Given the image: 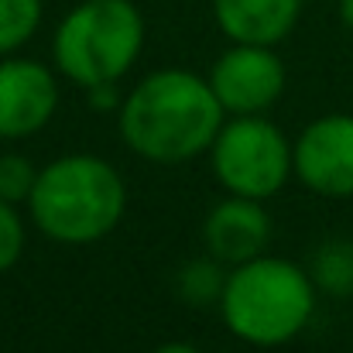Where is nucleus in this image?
Returning a JSON list of instances; mask_svg holds the SVG:
<instances>
[{"instance_id": "9b49d317", "label": "nucleus", "mask_w": 353, "mask_h": 353, "mask_svg": "<svg viewBox=\"0 0 353 353\" xmlns=\"http://www.w3.org/2000/svg\"><path fill=\"white\" fill-rule=\"evenodd\" d=\"M41 0H0V59L17 52L41 24Z\"/></svg>"}, {"instance_id": "7ed1b4c3", "label": "nucleus", "mask_w": 353, "mask_h": 353, "mask_svg": "<svg viewBox=\"0 0 353 353\" xmlns=\"http://www.w3.org/2000/svg\"><path fill=\"white\" fill-rule=\"evenodd\" d=\"M220 312L227 330L250 347L295 340L316 312V281L288 257H254L230 268Z\"/></svg>"}, {"instance_id": "f03ea898", "label": "nucleus", "mask_w": 353, "mask_h": 353, "mask_svg": "<svg viewBox=\"0 0 353 353\" xmlns=\"http://www.w3.org/2000/svg\"><path fill=\"white\" fill-rule=\"evenodd\" d=\"M31 220L55 243L83 247L117 230L127 210L120 172L97 154H65L38 172L28 196Z\"/></svg>"}, {"instance_id": "2eb2a0df", "label": "nucleus", "mask_w": 353, "mask_h": 353, "mask_svg": "<svg viewBox=\"0 0 353 353\" xmlns=\"http://www.w3.org/2000/svg\"><path fill=\"white\" fill-rule=\"evenodd\" d=\"M24 254V223L14 210V203L0 199V274L10 271Z\"/></svg>"}, {"instance_id": "423d86ee", "label": "nucleus", "mask_w": 353, "mask_h": 353, "mask_svg": "<svg viewBox=\"0 0 353 353\" xmlns=\"http://www.w3.org/2000/svg\"><path fill=\"white\" fill-rule=\"evenodd\" d=\"M292 172L305 189L330 199L353 196V114L312 120L292 144Z\"/></svg>"}, {"instance_id": "f257e3e1", "label": "nucleus", "mask_w": 353, "mask_h": 353, "mask_svg": "<svg viewBox=\"0 0 353 353\" xmlns=\"http://www.w3.org/2000/svg\"><path fill=\"white\" fill-rule=\"evenodd\" d=\"M223 114L210 79H199L189 69H158L123 97L120 134L144 161L182 165L210 151Z\"/></svg>"}, {"instance_id": "f3484780", "label": "nucleus", "mask_w": 353, "mask_h": 353, "mask_svg": "<svg viewBox=\"0 0 353 353\" xmlns=\"http://www.w3.org/2000/svg\"><path fill=\"white\" fill-rule=\"evenodd\" d=\"M151 353H199L192 343H182V340H175V343H161L158 350H151Z\"/></svg>"}, {"instance_id": "1a4fd4ad", "label": "nucleus", "mask_w": 353, "mask_h": 353, "mask_svg": "<svg viewBox=\"0 0 353 353\" xmlns=\"http://www.w3.org/2000/svg\"><path fill=\"white\" fill-rule=\"evenodd\" d=\"M203 236H206L213 261L236 268L243 261L261 257V250L271 236V216L264 213L261 199L230 196L220 206H213V213L206 216Z\"/></svg>"}, {"instance_id": "a211bd4d", "label": "nucleus", "mask_w": 353, "mask_h": 353, "mask_svg": "<svg viewBox=\"0 0 353 353\" xmlns=\"http://www.w3.org/2000/svg\"><path fill=\"white\" fill-rule=\"evenodd\" d=\"M340 21L347 24V31L353 34V0H340Z\"/></svg>"}, {"instance_id": "0eeeda50", "label": "nucleus", "mask_w": 353, "mask_h": 353, "mask_svg": "<svg viewBox=\"0 0 353 353\" xmlns=\"http://www.w3.org/2000/svg\"><path fill=\"white\" fill-rule=\"evenodd\" d=\"M210 86L227 114H264L285 93V62L271 45H234L213 62Z\"/></svg>"}, {"instance_id": "f8f14e48", "label": "nucleus", "mask_w": 353, "mask_h": 353, "mask_svg": "<svg viewBox=\"0 0 353 353\" xmlns=\"http://www.w3.org/2000/svg\"><path fill=\"white\" fill-rule=\"evenodd\" d=\"M316 281L326 292L347 295L353 292V247L350 243H326L316 257Z\"/></svg>"}, {"instance_id": "39448f33", "label": "nucleus", "mask_w": 353, "mask_h": 353, "mask_svg": "<svg viewBox=\"0 0 353 353\" xmlns=\"http://www.w3.org/2000/svg\"><path fill=\"white\" fill-rule=\"evenodd\" d=\"M210 165L230 196L264 203L281 192L292 175V144L268 117L240 114L223 123L210 144Z\"/></svg>"}, {"instance_id": "6e6552de", "label": "nucleus", "mask_w": 353, "mask_h": 353, "mask_svg": "<svg viewBox=\"0 0 353 353\" xmlns=\"http://www.w3.org/2000/svg\"><path fill=\"white\" fill-rule=\"evenodd\" d=\"M59 110L55 72L34 59H0V137L38 134Z\"/></svg>"}, {"instance_id": "9d476101", "label": "nucleus", "mask_w": 353, "mask_h": 353, "mask_svg": "<svg viewBox=\"0 0 353 353\" xmlns=\"http://www.w3.org/2000/svg\"><path fill=\"white\" fill-rule=\"evenodd\" d=\"M302 0H213V17L234 45H278L299 24Z\"/></svg>"}, {"instance_id": "ddd939ff", "label": "nucleus", "mask_w": 353, "mask_h": 353, "mask_svg": "<svg viewBox=\"0 0 353 353\" xmlns=\"http://www.w3.org/2000/svg\"><path fill=\"white\" fill-rule=\"evenodd\" d=\"M223 281L227 274H220V261H189L179 274V292L189 299V302H220V292H223Z\"/></svg>"}, {"instance_id": "dca6fc26", "label": "nucleus", "mask_w": 353, "mask_h": 353, "mask_svg": "<svg viewBox=\"0 0 353 353\" xmlns=\"http://www.w3.org/2000/svg\"><path fill=\"white\" fill-rule=\"evenodd\" d=\"M86 93H90L93 110H117L120 103H123L117 93V83H97V86H90Z\"/></svg>"}, {"instance_id": "20e7f679", "label": "nucleus", "mask_w": 353, "mask_h": 353, "mask_svg": "<svg viewBox=\"0 0 353 353\" xmlns=\"http://www.w3.org/2000/svg\"><path fill=\"white\" fill-rule=\"evenodd\" d=\"M144 48V17L134 0H83L55 31L52 55L59 72L90 90L97 83H117Z\"/></svg>"}, {"instance_id": "4468645a", "label": "nucleus", "mask_w": 353, "mask_h": 353, "mask_svg": "<svg viewBox=\"0 0 353 353\" xmlns=\"http://www.w3.org/2000/svg\"><path fill=\"white\" fill-rule=\"evenodd\" d=\"M34 182H38V168L24 154H0V199L28 203Z\"/></svg>"}]
</instances>
